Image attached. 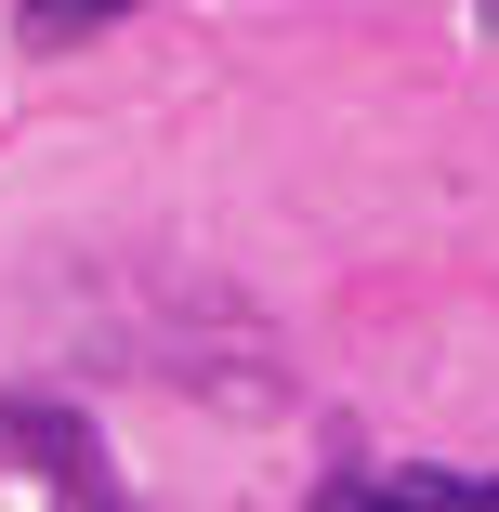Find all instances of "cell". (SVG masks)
Returning a JSON list of instances; mask_svg holds the SVG:
<instances>
[{
	"instance_id": "4",
	"label": "cell",
	"mask_w": 499,
	"mask_h": 512,
	"mask_svg": "<svg viewBox=\"0 0 499 512\" xmlns=\"http://www.w3.org/2000/svg\"><path fill=\"white\" fill-rule=\"evenodd\" d=\"M486 40H499V0H486Z\"/></svg>"
},
{
	"instance_id": "2",
	"label": "cell",
	"mask_w": 499,
	"mask_h": 512,
	"mask_svg": "<svg viewBox=\"0 0 499 512\" xmlns=\"http://www.w3.org/2000/svg\"><path fill=\"white\" fill-rule=\"evenodd\" d=\"M316 512H499V473H342Z\"/></svg>"
},
{
	"instance_id": "1",
	"label": "cell",
	"mask_w": 499,
	"mask_h": 512,
	"mask_svg": "<svg viewBox=\"0 0 499 512\" xmlns=\"http://www.w3.org/2000/svg\"><path fill=\"white\" fill-rule=\"evenodd\" d=\"M0 460H27V473L53 486V512H132L119 460L92 447V421L53 407V394H0Z\"/></svg>"
},
{
	"instance_id": "3",
	"label": "cell",
	"mask_w": 499,
	"mask_h": 512,
	"mask_svg": "<svg viewBox=\"0 0 499 512\" xmlns=\"http://www.w3.org/2000/svg\"><path fill=\"white\" fill-rule=\"evenodd\" d=\"M106 14H119V0H27V40H40V53H66V40H92Z\"/></svg>"
}]
</instances>
